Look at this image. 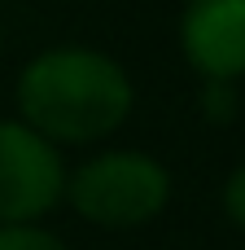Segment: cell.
<instances>
[{
  "mask_svg": "<svg viewBox=\"0 0 245 250\" xmlns=\"http://www.w3.org/2000/svg\"><path fill=\"white\" fill-rule=\"evenodd\" d=\"M18 110L48 145H88L110 136L132 110L127 70L96 48H48L18 79Z\"/></svg>",
  "mask_w": 245,
  "mask_h": 250,
  "instance_id": "cell-1",
  "label": "cell"
},
{
  "mask_svg": "<svg viewBox=\"0 0 245 250\" xmlns=\"http://www.w3.org/2000/svg\"><path fill=\"white\" fill-rule=\"evenodd\" d=\"M184 57L206 83H232L245 75V0H188L180 22Z\"/></svg>",
  "mask_w": 245,
  "mask_h": 250,
  "instance_id": "cell-4",
  "label": "cell"
},
{
  "mask_svg": "<svg viewBox=\"0 0 245 250\" xmlns=\"http://www.w3.org/2000/svg\"><path fill=\"white\" fill-rule=\"evenodd\" d=\"M0 250H70L57 233H44L39 224H18L0 229Z\"/></svg>",
  "mask_w": 245,
  "mask_h": 250,
  "instance_id": "cell-5",
  "label": "cell"
},
{
  "mask_svg": "<svg viewBox=\"0 0 245 250\" xmlns=\"http://www.w3.org/2000/svg\"><path fill=\"white\" fill-rule=\"evenodd\" d=\"M224 211L237 229H245V167H237L224 185Z\"/></svg>",
  "mask_w": 245,
  "mask_h": 250,
  "instance_id": "cell-6",
  "label": "cell"
},
{
  "mask_svg": "<svg viewBox=\"0 0 245 250\" xmlns=\"http://www.w3.org/2000/svg\"><path fill=\"white\" fill-rule=\"evenodd\" d=\"M66 198V163L26 123L0 119V229L35 224Z\"/></svg>",
  "mask_w": 245,
  "mask_h": 250,
  "instance_id": "cell-3",
  "label": "cell"
},
{
  "mask_svg": "<svg viewBox=\"0 0 245 250\" xmlns=\"http://www.w3.org/2000/svg\"><path fill=\"white\" fill-rule=\"evenodd\" d=\"M66 198L88 224L136 229V224H149L167 207L171 176L149 154L110 149V154L88 158L75 176H66Z\"/></svg>",
  "mask_w": 245,
  "mask_h": 250,
  "instance_id": "cell-2",
  "label": "cell"
},
{
  "mask_svg": "<svg viewBox=\"0 0 245 250\" xmlns=\"http://www.w3.org/2000/svg\"><path fill=\"white\" fill-rule=\"evenodd\" d=\"M232 110H237L232 88H228V83H206V114H210V119H228Z\"/></svg>",
  "mask_w": 245,
  "mask_h": 250,
  "instance_id": "cell-7",
  "label": "cell"
}]
</instances>
